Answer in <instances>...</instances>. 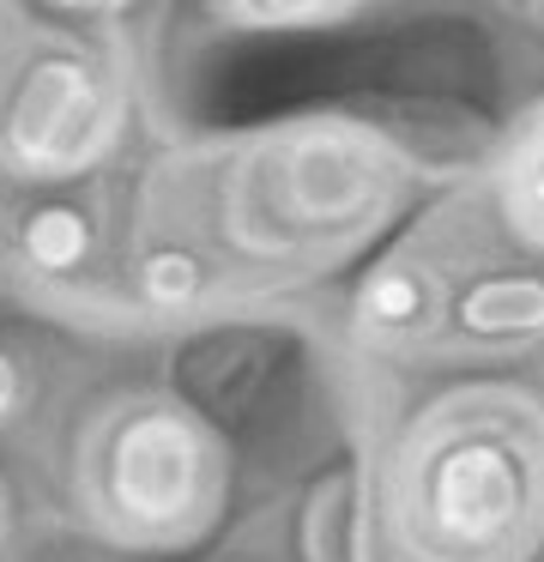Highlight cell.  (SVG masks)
Instances as JSON below:
<instances>
[{"label": "cell", "instance_id": "cell-1", "mask_svg": "<svg viewBox=\"0 0 544 562\" xmlns=\"http://www.w3.org/2000/svg\"><path fill=\"white\" fill-rule=\"evenodd\" d=\"M393 194V164L357 127H278L230 158L212 200L224 236L254 260H321L357 243Z\"/></svg>", "mask_w": 544, "mask_h": 562}, {"label": "cell", "instance_id": "cell-2", "mask_svg": "<svg viewBox=\"0 0 544 562\" xmlns=\"http://www.w3.org/2000/svg\"><path fill=\"white\" fill-rule=\"evenodd\" d=\"M79 502L115 544L181 550L224 514V448L176 400H121L79 441Z\"/></svg>", "mask_w": 544, "mask_h": 562}, {"label": "cell", "instance_id": "cell-3", "mask_svg": "<svg viewBox=\"0 0 544 562\" xmlns=\"http://www.w3.org/2000/svg\"><path fill=\"white\" fill-rule=\"evenodd\" d=\"M115 61L67 31H24L0 55V164L31 182L91 170L121 134Z\"/></svg>", "mask_w": 544, "mask_h": 562}, {"label": "cell", "instance_id": "cell-4", "mask_svg": "<svg viewBox=\"0 0 544 562\" xmlns=\"http://www.w3.org/2000/svg\"><path fill=\"white\" fill-rule=\"evenodd\" d=\"M532 502V472L514 441L454 429L418 448L399 490V520L423 562H484L514 544Z\"/></svg>", "mask_w": 544, "mask_h": 562}, {"label": "cell", "instance_id": "cell-5", "mask_svg": "<svg viewBox=\"0 0 544 562\" xmlns=\"http://www.w3.org/2000/svg\"><path fill=\"white\" fill-rule=\"evenodd\" d=\"M442 315V296H435V279L418 267V260H381L369 279L357 284V327L369 333L375 345H406L423 339Z\"/></svg>", "mask_w": 544, "mask_h": 562}, {"label": "cell", "instance_id": "cell-6", "mask_svg": "<svg viewBox=\"0 0 544 562\" xmlns=\"http://www.w3.org/2000/svg\"><path fill=\"white\" fill-rule=\"evenodd\" d=\"M454 327L471 345H520L544 333V279L539 272H484L459 291Z\"/></svg>", "mask_w": 544, "mask_h": 562}, {"label": "cell", "instance_id": "cell-7", "mask_svg": "<svg viewBox=\"0 0 544 562\" xmlns=\"http://www.w3.org/2000/svg\"><path fill=\"white\" fill-rule=\"evenodd\" d=\"M91 248H97L91 218L73 200H43L19 224V260L31 272H43V279H73L91 260Z\"/></svg>", "mask_w": 544, "mask_h": 562}, {"label": "cell", "instance_id": "cell-8", "mask_svg": "<svg viewBox=\"0 0 544 562\" xmlns=\"http://www.w3.org/2000/svg\"><path fill=\"white\" fill-rule=\"evenodd\" d=\"M508 206H514V218L532 236H544V127L508 164Z\"/></svg>", "mask_w": 544, "mask_h": 562}, {"label": "cell", "instance_id": "cell-9", "mask_svg": "<svg viewBox=\"0 0 544 562\" xmlns=\"http://www.w3.org/2000/svg\"><path fill=\"white\" fill-rule=\"evenodd\" d=\"M24 412H31V369H24V357L12 345H0V436L19 429Z\"/></svg>", "mask_w": 544, "mask_h": 562}, {"label": "cell", "instance_id": "cell-10", "mask_svg": "<svg viewBox=\"0 0 544 562\" xmlns=\"http://www.w3.org/2000/svg\"><path fill=\"white\" fill-rule=\"evenodd\" d=\"M12 532V502H7V490H0V538Z\"/></svg>", "mask_w": 544, "mask_h": 562}]
</instances>
